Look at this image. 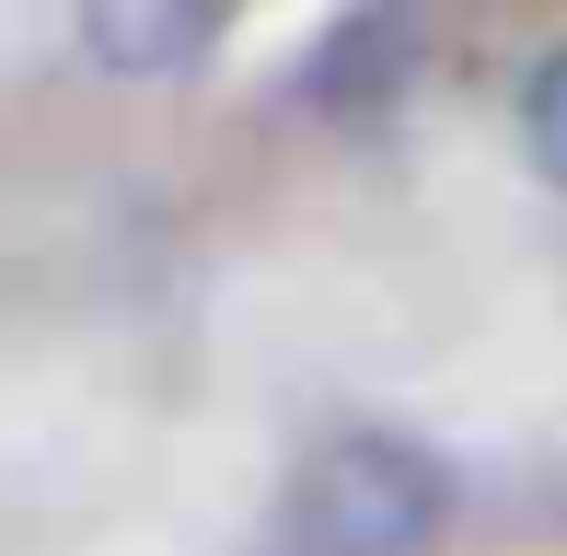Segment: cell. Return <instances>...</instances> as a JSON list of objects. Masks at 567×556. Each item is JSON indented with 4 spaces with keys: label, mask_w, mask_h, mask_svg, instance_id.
Masks as SVG:
<instances>
[{
    "label": "cell",
    "mask_w": 567,
    "mask_h": 556,
    "mask_svg": "<svg viewBox=\"0 0 567 556\" xmlns=\"http://www.w3.org/2000/svg\"><path fill=\"white\" fill-rule=\"evenodd\" d=\"M301 545L313 556H417L441 534V464L417 441H382V429H348L301 464V498H290Z\"/></svg>",
    "instance_id": "cell-1"
},
{
    "label": "cell",
    "mask_w": 567,
    "mask_h": 556,
    "mask_svg": "<svg viewBox=\"0 0 567 556\" xmlns=\"http://www.w3.org/2000/svg\"><path fill=\"white\" fill-rule=\"evenodd\" d=\"M209 35H220L209 0H93L82 12V47L105 70H186Z\"/></svg>",
    "instance_id": "cell-2"
},
{
    "label": "cell",
    "mask_w": 567,
    "mask_h": 556,
    "mask_svg": "<svg viewBox=\"0 0 567 556\" xmlns=\"http://www.w3.org/2000/svg\"><path fill=\"white\" fill-rule=\"evenodd\" d=\"M522 128H533V163H545L556 186H567V47H556L545 70H533V93H522Z\"/></svg>",
    "instance_id": "cell-3"
}]
</instances>
